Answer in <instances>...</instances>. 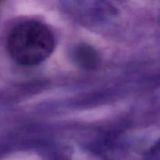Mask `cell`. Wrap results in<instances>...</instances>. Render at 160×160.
Instances as JSON below:
<instances>
[{"instance_id": "cell-1", "label": "cell", "mask_w": 160, "mask_h": 160, "mask_svg": "<svg viewBox=\"0 0 160 160\" xmlns=\"http://www.w3.org/2000/svg\"><path fill=\"white\" fill-rule=\"evenodd\" d=\"M55 38L51 30L35 20L24 21L9 32L7 48L15 62L34 66L45 61L54 49Z\"/></svg>"}, {"instance_id": "cell-2", "label": "cell", "mask_w": 160, "mask_h": 160, "mask_svg": "<svg viewBox=\"0 0 160 160\" xmlns=\"http://www.w3.org/2000/svg\"><path fill=\"white\" fill-rule=\"evenodd\" d=\"M74 62L84 70H93L99 63V57L97 52L87 45H79L75 47L72 51Z\"/></svg>"}]
</instances>
